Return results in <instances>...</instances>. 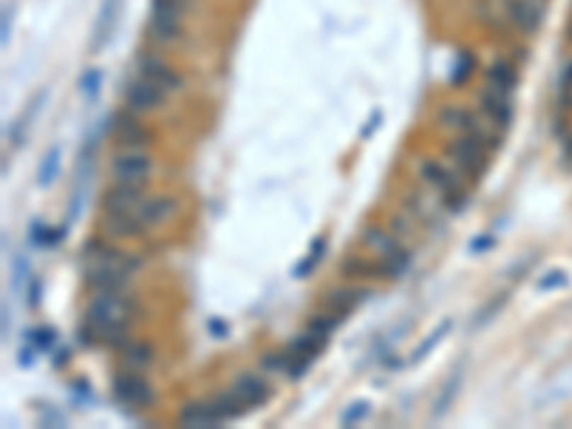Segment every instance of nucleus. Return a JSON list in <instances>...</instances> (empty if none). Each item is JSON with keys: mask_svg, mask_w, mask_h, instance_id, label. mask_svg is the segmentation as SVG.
I'll use <instances>...</instances> for the list:
<instances>
[{"mask_svg": "<svg viewBox=\"0 0 572 429\" xmlns=\"http://www.w3.org/2000/svg\"><path fill=\"white\" fill-rule=\"evenodd\" d=\"M381 123H384V112H381V109H372V112H370V118H367V123H364V129H361V137H364V140H370Z\"/></svg>", "mask_w": 572, "mask_h": 429, "instance_id": "79ce46f5", "label": "nucleus"}, {"mask_svg": "<svg viewBox=\"0 0 572 429\" xmlns=\"http://www.w3.org/2000/svg\"><path fill=\"white\" fill-rule=\"evenodd\" d=\"M103 232L109 238H118V241H126V238H137L143 235L140 218L135 212H103Z\"/></svg>", "mask_w": 572, "mask_h": 429, "instance_id": "2eb2a0df", "label": "nucleus"}, {"mask_svg": "<svg viewBox=\"0 0 572 429\" xmlns=\"http://www.w3.org/2000/svg\"><path fill=\"white\" fill-rule=\"evenodd\" d=\"M507 21L521 35H535L544 21V0H507Z\"/></svg>", "mask_w": 572, "mask_h": 429, "instance_id": "9d476101", "label": "nucleus"}, {"mask_svg": "<svg viewBox=\"0 0 572 429\" xmlns=\"http://www.w3.org/2000/svg\"><path fill=\"white\" fill-rule=\"evenodd\" d=\"M370 415V404L367 401H355V404H349L343 412H341V426H358V423H361L364 418Z\"/></svg>", "mask_w": 572, "mask_h": 429, "instance_id": "f704fd0d", "label": "nucleus"}, {"mask_svg": "<svg viewBox=\"0 0 572 429\" xmlns=\"http://www.w3.org/2000/svg\"><path fill=\"white\" fill-rule=\"evenodd\" d=\"M315 263H318V258H315V255H307V258L298 263L295 278H307V275H312V272H315Z\"/></svg>", "mask_w": 572, "mask_h": 429, "instance_id": "09e8293b", "label": "nucleus"}, {"mask_svg": "<svg viewBox=\"0 0 572 429\" xmlns=\"http://www.w3.org/2000/svg\"><path fill=\"white\" fill-rule=\"evenodd\" d=\"M486 86H492L495 92H504V95H513L518 89V72L510 60H495L486 72Z\"/></svg>", "mask_w": 572, "mask_h": 429, "instance_id": "a211bd4d", "label": "nucleus"}, {"mask_svg": "<svg viewBox=\"0 0 572 429\" xmlns=\"http://www.w3.org/2000/svg\"><path fill=\"white\" fill-rule=\"evenodd\" d=\"M149 38L161 46H172L183 38V0H152Z\"/></svg>", "mask_w": 572, "mask_h": 429, "instance_id": "f03ea898", "label": "nucleus"}, {"mask_svg": "<svg viewBox=\"0 0 572 429\" xmlns=\"http://www.w3.org/2000/svg\"><path fill=\"white\" fill-rule=\"evenodd\" d=\"M209 332L212 338H229V324L221 318H209Z\"/></svg>", "mask_w": 572, "mask_h": 429, "instance_id": "de8ad7c7", "label": "nucleus"}, {"mask_svg": "<svg viewBox=\"0 0 572 429\" xmlns=\"http://www.w3.org/2000/svg\"><path fill=\"white\" fill-rule=\"evenodd\" d=\"M566 283H569V278L561 269H552V272H547V275L538 278V290L549 292V290H561V286H566Z\"/></svg>", "mask_w": 572, "mask_h": 429, "instance_id": "e433bc0d", "label": "nucleus"}, {"mask_svg": "<svg viewBox=\"0 0 572 429\" xmlns=\"http://www.w3.org/2000/svg\"><path fill=\"white\" fill-rule=\"evenodd\" d=\"M370 298V290L364 286H338V290H329L326 298H324V309L326 312H335L341 318H346L349 312H355L364 301Z\"/></svg>", "mask_w": 572, "mask_h": 429, "instance_id": "4468645a", "label": "nucleus"}, {"mask_svg": "<svg viewBox=\"0 0 572 429\" xmlns=\"http://www.w3.org/2000/svg\"><path fill=\"white\" fill-rule=\"evenodd\" d=\"M101 86H103V69H101V66L86 69L84 75H81V81H78V92H81L86 101H95L98 92H101Z\"/></svg>", "mask_w": 572, "mask_h": 429, "instance_id": "2f4dec72", "label": "nucleus"}, {"mask_svg": "<svg viewBox=\"0 0 572 429\" xmlns=\"http://www.w3.org/2000/svg\"><path fill=\"white\" fill-rule=\"evenodd\" d=\"M209 406H212V415H214V421H218V426L221 423H227V421H235V418H241V415H246V404L229 389V392H221V395H214V398H209Z\"/></svg>", "mask_w": 572, "mask_h": 429, "instance_id": "aec40b11", "label": "nucleus"}, {"mask_svg": "<svg viewBox=\"0 0 572 429\" xmlns=\"http://www.w3.org/2000/svg\"><path fill=\"white\" fill-rule=\"evenodd\" d=\"M409 266H412V252L404 249V246H398L389 255H384V261H381V278H389V280L404 278L409 272Z\"/></svg>", "mask_w": 572, "mask_h": 429, "instance_id": "b1692460", "label": "nucleus"}, {"mask_svg": "<svg viewBox=\"0 0 572 429\" xmlns=\"http://www.w3.org/2000/svg\"><path fill=\"white\" fill-rule=\"evenodd\" d=\"M486 149H489V143H486L484 132H464L461 137L452 140L450 155H452V161L458 164L461 172H467L475 181H481L484 172H486V164H489Z\"/></svg>", "mask_w": 572, "mask_h": 429, "instance_id": "7ed1b4c3", "label": "nucleus"}, {"mask_svg": "<svg viewBox=\"0 0 572 429\" xmlns=\"http://www.w3.org/2000/svg\"><path fill=\"white\" fill-rule=\"evenodd\" d=\"M472 72H475V55L472 52H461L458 60H455V66H452V72H450V86L461 89L472 78Z\"/></svg>", "mask_w": 572, "mask_h": 429, "instance_id": "7c9ffc66", "label": "nucleus"}, {"mask_svg": "<svg viewBox=\"0 0 572 429\" xmlns=\"http://www.w3.org/2000/svg\"><path fill=\"white\" fill-rule=\"evenodd\" d=\"M26 341L35 343L40 352H49L60 338H57V329H55V326H35V329L26 332Z\"/></svg>", "mask_w": 572, "mask_h": 429, "instance_id": "72a5a7b5", "label": "nucleus"}, {"mask_svg": "<svg viewBox=\"0 0 572 429\" xmlns=\"http://www.w3.org/2000/svg\"><path fill=\"white\" fill-rule=\"evenodd\" d=\"M46 235H49V227L43 224V218H35V221L29 224V235H26V241H29L32 249H46Z\"/></svg>", "mask_w": 572, "mask_h": 429, "instance_id": "c9c22d12", "label": "nucleus"}, {"mask_svg": "<svg viewBox=\"0 0 572 429\" xmlns=\"http://www.w3.org/2000/svg\"><path fill=\"white\" fill-rule=\"evenodd\" d=\"M135 315H137V301L129 292H92L84 321L98 332L103 343L109 335L129 329Z\"/></svg>", "mask_w": 572, "mask_h": 429, "instance_id": "f257e3e1", "label": "nucleus"}, {"mask_svg": "<svg viewBox=\"0 0 572 429\" xmlns=\"http://www.w3.org/2000/svg\"><path fill=\"white\" fill-rule=\"evenodd\" d=\"M46 98H49V89H40L38 92V98L23 109V115L15 120V123H9L6 126V137L12 140V147H21V143H23V137H26V126L38 118V112H40V106L46 103Z\"/></svg>", "mask_w": 572, "mask_h": 429, "instance_id": "412c9836", "label": "nucleus"}, {"mask_svg": "<svg viewBox=\"0 0 572 429\" xmlns=\"http://www.w3.org/2000/svg\"><path fill=\"white\" fill-rule=\"evenodd\" d=\"M43 301V280L38 275H32V280L26 283V307L29 309H38Z\"/></svg>", "mask_w": 572, "mask_h": 429, "instance_id": "58836bf2", "label": "nucleus"}, {"mask_svg": "<svg viewBox=\"0 0 572 429\" xmlns=\"http://www.w3.org/2000/svg\"><path fill=\"white\" fill-rule=\"evenodd\" d=\"M452 326H455V321H452V318H444V321H441V324H438L433 332H429V335H426V338H423V341H421V343L412 349V355H409V364H421L423 358H426L429 352H433V349H435V346L444 341V335H450V332H452Z\"/></svg>", "mask_w": 572, "mask_h": 429, "instance_id": "5701e85b", "label": "nucleus"}, {"mask_svg": "<svg viewBox=\"0 0 572 429\" xmlns=\"http://www.w3.org/2000/svg\"><path fill=\"white\" fill-rule=\"evenodd\" d=\"M183 4H192V0H183Z\"/></svg>", "mask_w": 572, "mask_h": 429, "instance_id": "5fc2aeb1", "label": "nucleus"}, {"mask_svg": "<svg viewBox=\"0 0 572 429\" xmlns=\"http://www.w3.org/2000/svg\"><path fill=\"white\" fill-rule=\"evenodd\" d=\"M341 275H346V278H381V263H370V261H364V258H346L343 263H341Z\"/></svg>", "mask_w": 572, "mask_h": 429, "instance_id": "c85d7f7f", "label": "nucleus"}, {"mask_svg": "<svg viewBox=\"0 0 572 429\" xmlns=\"http://www.w3.org/2000/svg\"><path fill=\"white\" fill-rule=\"evenodd\" d=\"M118 12H120V0H103L101 9H98V21H95V29H92V52H101L115 26H118Z\"/></svg>", "mask_w": 572, "mask_h": 429, "instance_id": "dca6fc26", "label": "nucleus"}, {"mask_svg": "<svg viewBox=\"0 0 572 429\" xmlns=\"http://www.w3.org/2000/svg\"><path fill=\"white\" fill-rule=\"evenodd\" d=\"M112 395H115L118 404H126L132 409H149V406L158 404L155 387L143 378L140 372H132V370L118 372L112 378Z\"/></svg>", "mask_w": 572, "mask_h": 429, "instance_id": "20e7f679", "label": "nucleus"}, {"mask_svg": "<svg viewBox=\"0 0 572 429\" xmlns=\"http://www.w3.org/2000/svg\"><path fill=\"white\" fill-rule=\"evenodd\" d=\"M40 423H43V426H52V423H55V426H66V418H63L57 409L43 406V418H40Z\"/></svg>", "mask_w": 572, "mask_h": 429, "instance_id": "49530a36", "label": "nucleus"}, {"mask_svg": "<svg viewBox=\"0 0 572 429\" xmlns=\"http://www.w3.org/2000/svg\"><path fill=\"white\" fill-rule=\"evenodd\" d=\"M178 212V198L175 195H149L143 200V206L137 209V218L143 224V229H158L164 224H169Z\"/></svg>", "mask_w": 572, "mask_h": 429, "instance_id": "9b49d317", "label": "nucleus"}, {"mask_svg": "<svg viewBox=\"0 0 572 429\" xmlns=\"http://www.w3.org/2000/svg\"><path fill=\"white\" fill-rule=\"evenodd\" d=\"M461 384H464V367H455V372L447 378V384H444V389L438 392V398H435V406H433V421H441L450 409H452V404H455V398H458V392H461Z\"/></svg>", "mask_w": 572, "mask_h": 429, "instance_id": "4be33fe9", "label": "nucleus"}, {"mask_svg": "<svg viewBox=\"0 0 572 429\" xmlns=\"http://www.w3.org/2000/svg\"><path fill=\"white\" fill-rule=\"evenodd\" d=\"M404 221H406V218H392V229H395V232H401V235H406V232H409Z\"/></svg>", "mask_w": 572, "mask_h": 429, "instance_id": "603ef678", "label": "nucleus"}, {"mask_svg": "<svg viewBox=\"0 0 572 429\" xmlns=\"http://www.w3.org/2000/svg\"><path fill=\"white\" fill-rule=\"evenodd\" d=\"M66 235H69V224L66 227H49V235H46V249H57L63 241H66Z\"/></svg>", "mask_w": 572, "mask_h": 429, "instance_id": "a18cd8bd", "label": "nucleus"}, {"mask_svg": "<svg viewBox=\"0 0 572 429\" xmlns=\"http://www.w3.org/2000/svg\"><path fill=\"white\" fill-rule=\"evenodd\" d=\"M120 358H123V367L132 370V372H143L155 364V346L149 341H129L123 349H120Z\"/></svg>", "mask_w": 572, "mask_h": 429, "instance_id": "f3484780", "label": "nucleus"}, {"mask_svg": "<svg viewBox=\"0 0 572 429\" xmlns=\"http://www.w3.org/2000/svg\"><path fill=\"white\" fill-rule=\"evenodd\" d=\"M32 280V263L23 252H15L12 255V278H9V286L12 292H23V286Z\"/></svg>", "mask_w": 572, "mask_h": 429, "instance_id": "c756f323", "label": "nucleus"}, {"mask_svg": "<svg viewBox=\"0 0 572 429\" xmlns=\"http://www.w3.org/2000/svg\"><path fill=\"white\" fill-rule=\"evenodd\" d=\"M72 401H75V406H86V401H92V389L84 378H78L75 387H72Z\"/></svg>", "mask_w": 572, "mask_h": 429, "instance_id": "ea45409f", "label": "nucleus"}, {"mask_svg": "<svg viewBox=\"0 0 572 429\" xmlns=\"http://www.w3.org/2000/svg\"><path fill=\"white\" fill-rule=\"evenodd\" d=\"M123 95H126V109H132V112H137V115L158 112V109L166 103V98H169V92H166L164 86H158L155 81L143 78V75L132 78V81L126 84Z\"/></svg>", "mask_w": 572, "mask_h": 429, "instance_id": "39448f33", "label": "nucleus"}, {"mask_svg": "<svg viewBox=\"0 0 572 429\" xmlns=\"http://www.w3.org/2000/svg\"><path fill=\"white\" fill-rule=\"evenodd\" d=\"M137 75L155 81V84L164 86L169 95H175V92L183 89V75H181V72H175V69H172L161 55H155V52L137 55Z\"/></svg>", "mask_w": 572, "mask_h": 429, "instance_id": "1a4fd4ad", "label": "nucleus"}, {"mask_svg": "<svg viewBox=\"0 0 572 429\" xmlns=\"http://www.w3.org/2000/svg\"><path fill=\"white\" fill-rule=\"evenodd\" d=\"M69 364V349H55L52 352V367L55 370H63Z\"/></svg>", "mask_w": 572, "mask_h": 429, "instance_id": "8fccbe9b", "label": "nucleus"}, {"mask_svg": "<svg viewBox=\"0 0 572 429\" xmlns=\"http://www.w3.org/2000/svg\"><path fill=\"white\" fill-rule=\"evenodd\" d=\"M152 158L140 149H126L120 155L112 158L109 164V172L115 181H129V183H147L149 175H152Z\"/></svg>", "mask_w": 572, "mask_h": 429, "instance_id": "6e6552de", "label": "nucleus"}, {"mask_svg": "<svg viewBox=\"0 0 572 429\" xmlns=\"http://www.w3.org/2000/svg\"><path fill=\"white\" fill-rule=\"evenodd\" d=\"M478 103H481V112L500 129V132H507L510 129V123H513V115H515V106H513V101H510V95H504V92H495L492 86H486L484 92H481V98H478Z\"/></svg>", "mask_w": 572, "mask_h": 429, "instance_id": "f8f14e48", "label": "nucleus"}, {"mask_svg": "<svg viewBox=\"0 0 572 429\" xmlns=\"http://www.w3.org/2000/svg\"><path fill=\"white\" fill-rule=\"evenodd\" d=\"M178 423L181 426H195V429L218 426V421H214V415H212L209 401H189V404H183L181 412H178Z\"/></svg>", "mask_w": 572, "mask_h": 429, "instance_id": "6ab92c4d", "label": "nucleus"}, {"mask_svg": "<svg viewBox=\"0 0 572 429\" xmlns=\"http://www.w3.org/2000/svg\"><path fill=\"white\" fill-rule=\"evenodd\" d=\"M489 249H495V235H478V238L469 241V252L472 255H484Z\"/></svg>", "mask_w": 572, "mask_h": 429, "instance_id": "37998d69", "label": "nucleus"}, {"mask_svg": "<svg viewBox=\"0 0 572 429\" xmlns=\"http://www.w3.org/2000/svg\"><path fill=\"white\" fill-rule=\"evenodd\" d=\"M112 137L120 149H143L152 140L149 129L137 120V112H132V109L112 115Z\"/></svg>", "mask_w": 572, "mask_h": 429, "instance_id": "423d86ee", "label": "nucleus"}, {"mask_svg": "<svg viewBox=\"0 0 572 429\" xmlns=\"http://www.w3.org/2000/svg\"><path fill=\"white\" fill-rule=\"evenodd\" d=\"M507 304H510V292H498L492 301H486V304L472 315V321H469V332H481V329H484V326H486L500 309H504Z\"/></svg>", "mask_w": 572, "mask_h": 429, "instance_id": "a878e982", "label": "nucleus"}, {"mask_svg": "<svg viewBox=\"0 0 572 429\" xmlns=\"http://www.w3.org/2000/svg\"><path fill=\"white\" fill-rule=\"evenodd\" d=\"M147 183H129V181H115L103 198H101V209L103 212H135L147 200Z\"/></svg>", "mask_w": 572, "mask_h": 429, "instance_id": "0eeeda50", "label": "nucleus"}, {"mask_svg": "<svg viewBox=\"0 0 572 429\" xmlns=\"http://www.w3.org/2000/svg\"><path fill=\"white\" fill-rule=\"evenodd\" d=\"M12 15H15V9L6 6L4 9V23H0V43H4V46L12 43Z\"/></svg>", "mask_w": 572, "mask_h": 429, "instance_id": "c03bdc74", "label": "nucleus"}, {"mask_svg": "<svg viewBox=\"0 0 572 429\" xmlns=\"http://www.w3.org/2000/svg\"><path fill=\"white\" fill-rule=\"evenodd\" d=\"M561 86H572V63L564 69V78H561Z\"/></svg>", "mask_w": 572, "mask_h": 429, "instance_id": "864d4df0", "label": "nucleus"}, {"mask_svg": "<svg viewBox=\"0 0 572 429\" xmlns=\"http://www.w3.org/2000/svg\"><path fill=\"white\" fill-rule=\"evenodd\" d=\"M9 326H12V312H9V307L4 304V338H9Z\"/></svg>", "mask_w": 572, "mask_h": 429, "instance_id": "3c124183", "label": "nucleus"}, {"mask_svg": "<svg viewBox=\"0 0 572 429\" xmlns=\"http://www.w3.org/2000/svg\"><path fill=\"white\" fill-rule=\"evenodd\" d=\"M60 175V147H52L43 161H40V169H38V186L40 189H49Z\"/></svg>", "mask_w": 572, "mask_h": 429, "instance_id": "cd10ccee", "label": "nucleus"}, {"mask_svg": "<svg viewBox=\"0 0 572 429\" xmlns=\"http://www.w3.org/2000/svg\"><path fill=\"white\" fill-rule=\"evenodd\" d=\"M232 392L252 409V406H263L272 398V384L266 381V375H255V372H244L235 378Z\"/></svg>", "mask_w": 572, "mask_h": 429, "instance_id": "ddd939ff", "label": "nucleus"}, {"mask_svg": "<svg viewBox=\"0 0 572 429\" xmlns=\"http://www.w3.org/2000/svg\"><path fill=\"white\" fill-rule=\"evenodd\" d=\"M421 175H423L426 183H433V186H438V189H450V186L461 183L458 175H452L450 169H444L438 161H423V164H421Z\"/></svg>", "mask_w": 572, "mask_h": 429, "instance_id": "bb28decb", "label": "nucleus"}, {"mask_svg": "<svg viewBox=\"0 0 572 429\" xmlns=\"http://www.w3.org/2000/svg\"><path fill=\"white\" fill-rule=\"evenodd\" d=\"M261 367H263V372H278V375H283V370H286V349H283V352H269V355H263V358H261Z\"/></svg>", "mask_w": 572, "mask_h": 429, "instance_id": "4c0bfd02", "label": "nucleus"}, {"mask_svg": "<svg viewBox=\"0 0 572 429\" xmlns=\"http://www.w3.org/2000/svg\"><path fill=\"white\" fill-rule=\"evenodd\" d=\"M569 38H572V29H569Z\"/></svg>", "mask_w": 572, "mask_h": 429, "instance_id": "6e6d98bb", "label": "nucleus"}, {"mask_svg": "<svg viewBox=\"0 0 572 429\" xmlns=\"http://www.w3.org/2000/svg\"><path fill=\"white\" fill-rule=\"evenodd\" d=\"M441 203H444L452 214H458V212L469 203V192H467L461 183H455V186H450V189H441Z\"/></svg>", "mask_w": 572, "mask_h": 429, "instance_id": "473e14b6", "label": "nucleus"}, {"mask_svg": "<svg viewBox=\"0 0 572 429\" xmlns=\"http://www.w3.org/2000/svg\"><path fill=\"white\" fill-rule=\"evenodd\" d=\"M361 244H364V246H370V249H378L381 255H389L392 249H398V246H401L398 235H389V232H387V229H381L378 224H372V227H367V229L361 232Z\"/></svg>", "mask_w": 572, "mask_h": 429, "instance_id": "393cba45", "label": "nucleus"}, {"mask_svg": "<svg viewBox=\"0 0 572 429\" xmlns=\"http://www.w3.org/2000/svg\"><path fill=\"white\" fill-rule=\"evenodd\" d=\"M38 352H40V349H38L35 343H29V341H26V346L18 352V367H21V370L35 367V361H38Z\"/></svg>", "mask_w": 572, "mask_h": 429, "instance_id": "a19ab883", "label": "nucleus"}]
</instances>
